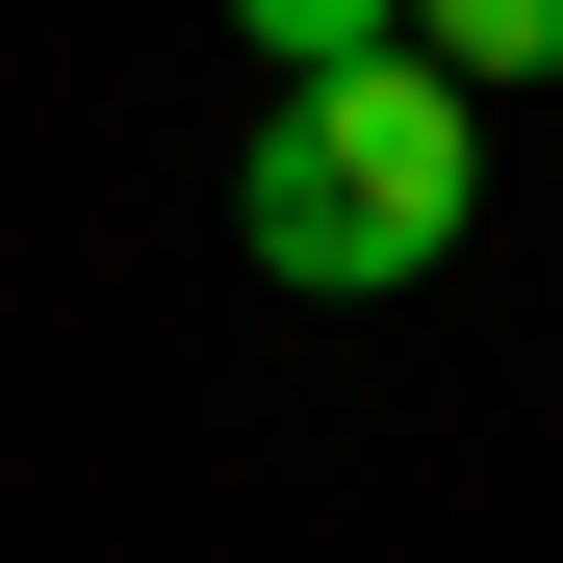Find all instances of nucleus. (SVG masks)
Masks as SVG:
<instances>
[{
  "mask_svg": "<svg viewBox=\"0 0 563 563\" xmlns=\"http://www.w3.org/2000/svg\"><path fill=\"white\" fill-rule=\"evenodd\" d=\"M461 206H487V77H435V52H333V77H282L256 154H231V231H256V282H308V308L435 282Z\"/></svg>",
  "mask_w": 563,
  "mask_h": 563,
  "instance_id": "obj_1",
  "label": "nucleus"
},
{
  "mask_svg": "<svg viewBox=\"0 0 563 563\" xmlns=\"http://www.w3.org/2000/svg\"><path fill=\"white\" fill-rule=\"evenodd\" d=\"M410 52H435V77H487V103H512V77H563V0H410Z\"/></svg>",
  "mask_w": 563,
  "mask_h": 563,
  "instance_id": "obj_2",
  "label": "nucleus"
},
{
  "mask_svg": "<svg viewBox=\"0 0 563 563\" xmlns=\"http://www.w3.org/2000/svg\"><path fill=\"white\" fill-rule=\"evenodd\" d=\"M256 77H333V52H410V0H231Z\"/></svg>",
  "mask_w": 563,
  "mask_h": 563,
  "instance_id": "obj_3",
  "label": "nucleus"
}]
</instances>
